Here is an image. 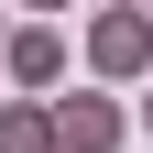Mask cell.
Wrapping results in <instances>:
<instances>
[{"mask_svg": "<svg viewBox=\"0 0 153 153\" xmlns=\"http://www.w3.org/2000/svg\"><path fill=\"white\" fill-rule=\"evenodd\" d=\"M88 76H109V88L153 76V0H109V11H88Z\"/></svg>", "mask_w": 153, "mask_h": 153, "instance_id": "1", "label": "cell"}, {"mask_svg": "<svg viewBox=\"0 0 153 153\" xmlns=\"http://www.w3.org/2000/svg\"><path fill=\"white\" fill-rule=\"evenodd\" d=\"M120 142H131V109L109 99V76L76 88V99H55V153H120Z\"/></svg>", "mask_w": 153, "mask_h": 153, "instance_id": "2", "label": "cell"}, {"mask_svg": "<svg viewBox=\"0 0 153 153\" xmlns=\"http://www.w3.org/2000/svg\"><path fill=\"white\" fill-rule=\"evenodd\" d=\"M0 66H11V88H55L66 76V33L55 22H11L0 33Z\"/></svg>", "mask_w": 153, "mask_h": 153, "instance_id": "3", "label": "cell"}, {"mask_svg": "<svg viewBox=\"0 0 153 153\" xmlns=\"http://www.w3.org/2000/svg\"><path fill=\"white\" fill-rule=\"evenodd\" d=\"M0 153H55V99H0Z\"/></svg>", "mask_w": 153, "mask_h": 153, "instance_id": "4", "label": "cell"}, {"mask_svg": "<svg viewBox=\"0 0 153 153\" xmlns=\"http://www.w3.org/2000/svg\"><path fill=\"white\" fill-rule=\"evenodd\" d=\"M22 11H66V0H22Z\"/></svg>", "mask_w": 153, "mask_h": 153, "instance_id": "5", "label": "cell"}, {"mask_svg": "<svg viewBox=\"0 0 153 153\" xmlns=\"http://www.w3.org/2000/svg\"><path fill=\"white\" fill-rule=\"evenodd\" d=\"M142 131H153V99H142Z\"/></svg>", "mask_w": 153, "mask_h": 153, "instance_id": "6", "label": "cell"}, {"mask_svg": "<svg viewBox=\"0 0 153 153\" xmlns=\"http://www.w3.org/2000/svg\"><path fill=\"white\" fill-rule=\"evenodd\" d=\"M0 11H11V0H0ZM0 33H11V22H0Z\"/></svg>", "mask_w": 153, "mask_h": 153, "instance_id": "7", "label": "cell"}]
</instances>
